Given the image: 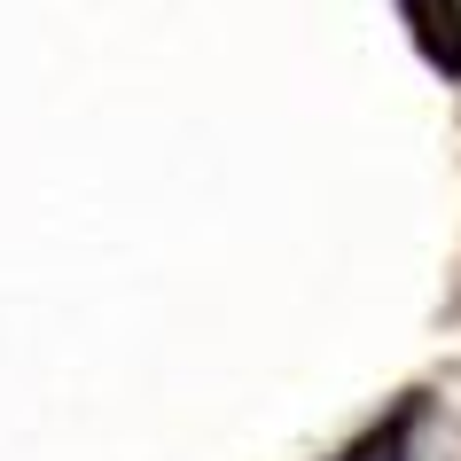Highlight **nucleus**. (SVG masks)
I'll return each instance as SVG.
<instances>
[{
	"label": "nucleus",
	"instance_id": "nucleus-1",
	"mask_svg": "<svg viewBox=\"0 0 461 461\" xmlns=\"http://www.w3.org/2000/svg\"><path fill=\"white\" fill-rule=\"evenodd\" d=\"M399 16H407L422 63L438 78H461V0H399Z\"/></svg>",
	"mask_w": 461,
	"mask_h": 461
},
{
	"label": "nucleus",
	"instance_id": "nucleus-2",
	"mask_svg": "<svg viewBox=\"0 0 461 461\" xmlns=\"http://www.w3.org/2000/svg\"><path fill=\"white\" fill-rule=\"evenodd\" d=\"M414 414H422V399H407V407H391V422H375V430L352 446L344 461H407V438H414Z\"/></svg>",
	"mask_w": 461,
	"mask_h": 461
}]
</instances>
